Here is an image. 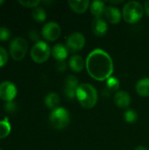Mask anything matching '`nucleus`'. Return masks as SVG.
I'll list each match as a JSON object with an SVG mask.
<instances>
[{"instance_id": "nucleus-1", "label": "nucleus", "mask_w": 149, "mask_h": 150, "mask_svg": "<svg viewBox=\"0 0 149 150\" xmlns=\"http://www.w3.org/2000/svg\"><path fill=\"white\" fill-rule=\"evenodd\" d=\"M88 74L97 81H106L113 73V62L108 53L100 48L90 52L86 59Z\"/></svg>"}, {"instance_id": "nucleus-2", "label": "nucleus", "mask_w": 149, "mask_h": 150, "mask_svg": "<svg viewBox=\"0 0 149 150\" xmlns=\"http://www.w3.org/2000/svg\"><path fill=\"white\" fill-rule=\"evenodd\" d=\"M76 98L83 108L90 109L96 105L98 95L96 88L90 83H81L76 90Z\"/></svg>"}, {"instance_id": "nucleus-3", "label": "nucleus", "mask_w": 149, "mask_h": 150, "mask_svg": "<svg viewBox=\"0 0 149 150\" xmlns=\"http://www.w3.org/2000/svg\"><path fill=\"white\" fill-rule=\"evenodd\" d=\"M144 13V7L137 1H129L123 7L122 16L126 22L135 24L141 19Z\"/></svg>"}, {"instance_id": "nucleus-4", "label": "nucleus", "mask_w": 149, "mask_h": 150, "mask_svg": "<svg viewBox=\"0 0 149 150\" xmlns=\"http://www.w3.org/2000/svg\"><path fill=\"white\" fill-rule=\"evenodd\" d=\"M70 122V115L67 109L58 107L52 111L49 115V123L51 127L56 130H62L66 128Z\"/></svg>"}, {"instance_id": "nucleus-5", "label": "nucleus", "mask_w": 149, "mask_h": 150, "mask_svg": "<svg viewBox=\"0 0 149 150\" xmlns=\"http://www.w3.org/2000/svg\"><path fill=\"white\" fill-rule=\"evenodd\" d=\"M52 49L49 45L42 40L36 42L31 49L30 55L33 62L36 63H43L48 60Z\"/></svg>"}, {"instance_id": "nucleus-6", "label": "nucleus", "mask_w": 149, "mask_h": 150, "mask_svg": "<svg viewBox=\"0 0 149 150\" xmlns=\"http://www.w3.org/2000/svg\"><path fill=\"white\" fill-rule=\"evenodd\" d=\"M9 47H10V54L12 59L15 61H20L24 59V57L27 53L28 44L24 38L16 37L11 41Z\"/></svg>"}, {"instance_id": "nucleus-7", "label": "nucleus", "mask_w": 149, "mask_h": 150, "mask_svg": "<svg viewBox=\"0 0 149 150\" xmlns=\"http://www.w3.org/2000/svg\"><path fill=\"white\" fill-rule=\"evenodd\" d=\"M85 37L82 33L75 32L71 33L66 40V47L70 53H76L81 51L85 46Z\"/></svg>"}, {"instance_id": "nucleus-8", "label": "nucleus", "mask_w": 149, "mask_h": 150, "mask_svg": "<svg viewBox=\"0 0 149 150\" xmlns=\"http://www.w3.org/2000/svg\"><path fill=\"white\" fill-rule=\"evenodd\" d=\"M61 33V26L55 22H48L45 24L41 31L42 37L47 41L56 40L60 37Z\"/></svg>"}, {"instance_id": "nucleus-9", "label": "nucleus", "mask_w": 149, "mask_h": 150, "mask_svg": "<svg viewBox=\"0 0 149 150\" xmlns=\"http://www.w3.org/2000/svg\"><path fill=\"white\" fill-rule=\"evenodd\" d=\"M18 90L16 85L10 82L4 81L0 83V98L6 102L13 101L15 97L17 96Z\"/></svg>"}, {"instance_id": "nucleus-10", "label": "nucleus", "mask_w": 149, "mask_h": 150, "mask_svg": "<svg viewBox=\"0 0 149 150\" xmlns=\"http://www.w3.org/2000/svg\"><path fill=\"white\" fill-rule=\"evenodd\" d=\"M79 81L76 76L69 75L66 77L64 81V89L63 93L65 97L68 99H74L76 95V90L79 86Z\"/></svg>"}, {"instance_id": "nucleus-11", "label": "nucleus", "mask_w": 149, "mask_h": 150, "mask_svg": "<svg viewBox=\"0 0 149 150\" xmlns=\"http://www.w3.org/2000/svg\"><path fill=\"white\" fill-rule=\"evenodd\" d=\"M91 29L96 36L103 37L108 32V25L102 17L94 18L91 23Z\"/></svg>"}, {"instance_id": "nucleus-12", "label": "nucleus", "mask_w": 149, "mask_h": 150, "mask_svg": "<svg viewBox=\"0 0 149 150\" xmlns=\"http://www.w3.org/2000/svg\"><path fill=\"white\" fill-rule=\"evenodd\" d=\"M115 105L122 109H126L130 105L131 103V97L129 93L125 91H118L113 98Z\"/></svg>"}, {"instance_id": "nucleus-13", "label": "nucleus", "mask_w": 149, "mask_h": 150, "mask_svg": "<svg viewBox=\"0 0 149 150\" xmlns=\"http://www.w3.org/2000/svg\"><path fill=\"white\" fill-rule=\"evenodd\" d=\"M104 15L106 18V19L112 24L119 23L122 18V13L120 12V11L117 7H114L112 5L106 6Z\"/></svg>"}, {"instance_id": "nucleus-14", "label": "nucleus", "mask_w": 149, "mask_h": 150, "mask_svg": "<svg viewBox=\"0 0 149 150\" xmlns=\"http://www.w3.org/2000/svg\"><path fill=\"white\" fill-rule=\"evenodd\" d=\"M68 48L66 47V46L61 44V43H58L56 45H54L52 48V51H51V54L53 55V57L57 61V62H60V61H65V59L68 57Z\"/></svg>"}, {"instance_id": "nucleus-15", "label": "nucleus", "mask_w": 149, "mask_h": 150, "mask_svg": "<svg viewBox=\"0 0 149 150\" xmlns=\"http://www.w3.org/2000/svg\"><path fill=\"white\" fill-rule=\"evenodd\" d=\"M68 5L70 9H72L75 12L78 14H82L87 11V9L90 5V2L89 0H82V1H76V0H69Z\"/></svg>"}, {"instance_id": "nucleus-16", "label": "nucleus", "mask_w": 149, "mask_h": 150, "mask_svg": "<svg viewBox=\"0 0 149 150\" xmlns=\"http://www.w3.org/2000/svg\"><path fill=\"white\" fill-rule=\"evenodd\" d=\"M85 62L81 55L75 54L68 60V66L74 72H81L85 66Z\"/></svg>"}, {"instance_id": "nucleus-17", "label": "nucleus", "mask_w": 149, "mask_h": 150, "mask_svg": "<svg viewBox=\"0 0 149 150\" xmlns=\"http://www.w3.org/2000/svg\"><path fill=\"white\" fill-rule=\"evenodd\" d=\"M45 105L49 110H55L58 108V105H60V97L57 93L50 92L45 97Z\"/></svg>"}, {"instance_id": "nucleus-18", "label": "nucleus", "mask_w": 149, "mask_h": 150, "mask_svg": "<svg viewBox=\"0 0 149 150\" xmlns=\"http://www.w3.org/2000/svg\"><path fill=\"white\" fill-rule=\"evenodd\" d=\"M136 92L141 97H148L149 96V77H145L139 80L135 86Z\"/></svg>"}, {"instance_id": "nucleus-19", "label": "nucleus", "mask_w": 149, "mask_h": 150, "mask_svg": "<svg viewBox=\"0 0 149 150\" xmlns=\"http://www.w3.org/2000/svg\"><path fill=\"white\" fill-rule=\"evenodd\" d=\"M90 12L92 13V15H94L95 18H97V17H101L104 14L106 7L104 2L97 0V1H93L92 3H90Z\"/></svg>"}, {"instance_id": "nucleus-20", "label": "nucleus", "mask_w": 149, "mask_h": 150, "mask_svg": "<svg viewBox=\"0 0 149 150\" xmlns=\"http://www.w3.org/2000/svg\"><path fill=\"white\" fill-rule=\"evenodd\" d=\"M11 130V123L7 117L0 120V139L6 138L10 134Z\"/></svg>"}, {"instance_id": "nucleus-21", "label": "nucleus", "mask_w": 149, "mask_h": 150, "mask_svg": "<svg viewBox=\"0 0 149 150\" xmlns=\"http://www.w3.org/2000/svg\"><path fill=\"white\" fill-rule=\"evenodd\" d=\"M32 16L33 18V19L39 23L40 22H44L47 18V13L46 11L41 8V7H36L34 8V10L32 12Z\"/></svg>"}, {"instance_id": "nucleus-22", "label": "nucleus", "mask_w": 149, "mask_h": 150, "mask_svg": "<svg viewBox=\"0 0 149 150\" xmlns=\"http://www.w3.org/2000/svg\"><path fill=\"white\" fill-rule=\"evenodd\" d=\"M124 120L126 122L129 123V124H133L135 123L138 120V114L137 112L133 110V109H128L124 113Z\"/></svg>"}, {"instance_id": "nucleus-23", "label": "nucleus", "mask_w": 149, "mask_h": 150, "mask_svg": "<svg viewBox=\"0 0 149 150\" xmlns=\"http://www.w3.org/2000/svg\"><path fill=\"white\" fill-rule=\"evenodd\" d=\"M106 85L111 91H118L119 88V81L115 77H110L106 80Z\"/></svg>"}, {"instance_id": "nucleus-24", "label": "nucleus", "mask_w": 149, "mask_h": 150, "mask_svg": "<svg viewBox=\"0 0 149 150\" xmlns=\"http://www.w3.org/2000/svg\"><path fill=\"white\" fill-rule=\"evenodd\" d=\"M18 4H20L21 5L25 6V7H27V8H36L38 7V5L40 4V0H27V1H25V0H18Z\"/></svg>"}, {"instance_id": "nucleus-25", "label": "nucleus", "mask_w": 149, "mask_h": 150, "mask_svg": "<svg viewBox=\"0 0 149 150\" xmlns=\"http://www.w3.org/2000/svg\"><path fill=\"white\" fill-rule=\"evenodd\" d=\"M11 37V32L7 27L0 26V40L4 41L8 40Z\"/></svg>"}, {"instance_id": "nucleus-26", "label": "nucleus", "mask_w": 149, "mask_h": 150, "mask_svg": "<svg viewBox=\"0 0 149 150\" xmlns=\"http://www.w3.org/2000/svg\"><path fill=\"white\" fill-rule=\"evenodd\" d=\"M8 62V54H7V51L0 47V68L1 67H4Z\"/></svg>"}, {"instance_id": "nucleus-27", "label": "nucleus", "mask_w": 149, "mask_h": 150, "mask_svg": "<svg viewBox=\"0 0 149 150\" xmlns=\"http://www.w3.org/2000/svg\"><path fill=\"white\" fill-rule=\"evenodd\" d=\"M4 109L7 112H14L15 110H16V104L13 102V101H11V102H6L4 106Z\"/></svg>"}, {"instance_id": "nucleus-28", "label": "nucleus", "mask_w": 149, "mask_h": 150, "mask_svg": "<svg viewBox=\"0 0 149 150\" xmlns=\"http://www.w3.org/2000/svg\"><path fill=\"white\" fill-rule=\"evenodd\" d=\"M55 68L58 71L60 72H64L66 69H67V63L65 61H60V62H57L56 64H55Z\"/></svg>"}, {"instance_id": "nucleus-29", "label": "nucleus", "mask_w": 149, "mask_h": 150, "mask_svg": "<svg viewBox=\"0 0 149 150\" xmlns=\"http://www.w3.org/2000/svg\"><path fill=\"white\" fill-rule=\"evenodd\" d=\"M29 37H30V39H31L32 40H33V41H36V42L40 41V40H39V38H40L39 33H38V32L35 31V30L30 31V33H29Z\"/></svg>"}, {"instance_id": "nucleus-30", "label": "nucleus", "mask_w": 149, "mask_h": 150, "mask_svg": "<svg viewBox=\"0 0 149 150\" xmlns=\"http://www.w3.org/2000/svg\"><path fill=\"white\" fill-rule=\"evenodd\" d=\"M144 12L147 14L148 17H149V0H147L144 3Z\"/></svg>"}, {"instance_id": "nucleus-31", "label": "nucleus", "mask_w": 149, "mask_h": 150, "mask_svg": "<svg viewBox=\"0 0 149 150\" xmlns=\"http://www.w3.org/2000/svg\"><path fill=\"white\" fill-rule=\"evenodd\" d=\"M134 150H148L146 147H144V146H138V147H136Z\"/></svg>"}, {"instance_id": "nucleus-32", "label": "nucleus", "mask_w": 149, "mask_h": 150, "mask_svg": "<svg viewBox=\"0 0 149 150\" xmlns=\"http://www.w3.org/2000/svg\"><path fill=\"white\" fill-rule=\"evenodd\" d=\"M4 1H3V0H0V6H1V5L4 4Z\"/></svg>"}, {"instance_id": "nucleus-33", "label": "nucleus", "mask_w": 149, "mask_h": 150, "mask_svg": "<svg viewBox=\"0 0 149 150\" xmlns=\"http://www.w3.org/2000/svg\"><path fill=\"white\" fill-rule=\"evenodd\" d=\"M0 150H3V149H0Z\"/></svg>"}]
</instances>
